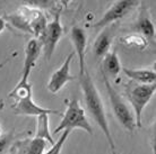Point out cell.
Masks as SVG:
<instances>
[{
	"label": "cell",
	"instance_id": "1",
	"mask_svg": "<svg viewBox=\"0 0 156 154\" xmlns=\"http://www.w3.org/2000/svg\"><path fill=\"white\" fill-rule=\"evenodd\" d=\"M78 79H79V83L82 87L87 112L92 116L94 122L98 124V126L100 127L104 137L108 141L109 147L111 150V154H117V147H115L114 139L112 136L111 129H110L108 119H106L104 104H103V100L100 96L98 90L96 89V85L94 83L93 79L90 77V72L86 70V72L83 75H78Z\"/></svg>",
	"mask_w": 156,
	"mask_h": 154
},
{
	"label": "cell",
	"instance_id": "2",
	"mask_svg": "<svg viewBox=\"0 0 156 154\" xmlns=\"http://www.w3.org/2000/svg\"><path fill=\"white\" fill-rule=\"evenodd\" d=\"M76 128L83 129L90 135H93V127L87 119L84 108L80 106V102L78 99L73 98L68 101L66 112L62 114V119L55 127L53 133L58 134L63 131L73 132Z\"/></svg>",
	"mask_w": 156,
	"mask_h": 154
},
{
	"label": "cell",
	"instance_id": "3",
	"mask_svg": "<svg viewBox=\"0 0 156 154\" xmlns=\"http://www.w3.org/2000/svg\"><path fill=\"white\" fill-rule=\"evenodd\" d=\"M102 77H103V82H104V85L106 88V92L109 96L110 104H111V108H112L115 119L126 131L133 133L135 131V128L137 127L136 119H135L133 110L127 105V102L122 99L120 93H118L117 90L112 87L110 79H108L104 73H102Z\"/></svg>",
	"mask_w": 156,
	"mask_h": 154
},
{
	"label": "cell",
	"instance_id": "4",
	"mask_svg": "<svg viewBox=\"0 0 156 154\" xmlns=\"http://www.w3.org/2000/svg\"><path fill=\"white\" fill-rule=\"evenodd\" d=\"M155 91V83H153V85H133L131 88L127 90V98L133 108L131 110H133L135 119H136L137 127L141 126L143 112L153 98Z\"/></svg>",
	"mask_w": 156,
	"mask_h": 154
},
{
	"label": "cell",
	"instance_id": "5",
	"mask_svg": "<svg viewBox=\"0 0 156 154\" xmlns=\"http://www.w3.org/2000/svg\"><path fill=\"white\" fill-rule=\"evenodd\" d=\"M62 34L63 28L61 22H60V12L58 10L55 14L53 19L51 20L50 23H48L45 32L40 41L41 45H42V52L44 53V58L47 61H49L52 58L57 44L59 43Z\"/></svg>",
	"mask_w": 156,
	"mask_h": 154
},
{
	"label": "cell",
	"instance_id": "6",
	"mask_svg": "<svg viewBox=\"0 0 156 154\" xmlns=\"http://www.w3.org/2000/svg\"><path fill=\"white\" fill-rule=\"evenodd\" d=\"M139 4V1L136 0H118L114 1L111 5V7L106 10L100 19L94 24V28H103L105 26H109L111 24L115 23L119 19L123 18L126 15H128L129 12L133 10L137 7V5Z\"/></svg>",
	"mask_w": 156,
	"mask_h": 154
},
{
	"label": "cell",
	"instance_id": "7",
	"mask_svg": "<svg viewBox=\"0 0 156 154\" xmlns=\"http://www.w3.org/2000/svg\"><path fill=\"white\" fill-rule=\"evenodd\" d=\"M74 59H75V52H71L66 58V60L63 61L62 65L52 73L47 85L48 90L51 93L59 92L68 82H71V81H74L76 79L70 72L71 62L74 61Z\"/></svg>",
	"mask_w": 156,
	"mask_h": 154
},
{
	"label": "cell",
	"instance_id": "8",
	"mask_svg": "<svg viewBox=\"0 0 156 154\" xmlns=\"http://www.w3.org/2000/svg\"><path fill=\"white\" fill-rule=\"evenodd\" d=\"M12 110L14 114L20 116H40L43 114L48 115H61L59 110L49 109V108L41 107L33 100V96H28L18 100H14L12 105Z\"/></svg>",
	"mask_w": 156,
	"mask_h": 154
},
{
	"label": "cell",
	"instance_id": "9",
	"mask_svg": "<svg viewBox=\"0 0 156 154\" xmlns=\"http://www.w3.org/2000/svg\"><path fill=\"white\" fill-rule=\"evenodd\" d=\"M70 39L75 49V55L78 58L79 75L86 72V47H87V35L82 27L74 26L70 31Z\"/></svg>",
	"mask_w": 156,
	"mask_h": 154
},
{
	"label": "cell",
	"instance_id": "10",
	"mask_svg": "<svg viewBox=\"0 0 156 154\" xmlns=\"http://www.w3.org/2000/svg\"><path fill=\"white\" fill-rule=\"evenodd\" d=\"M42 52V45L36 38H31L26 43L25 46V59H24V65H23V73H22V79L20 82L26 83L30 82V75H31L32 70L34 69L36 64L37 59L40 58Z\"/></svg>",
	"mask_w": 156,
	"mask_h": 154
},
{
	"label": "cell",
	"instance_id": "11",
	"mask_svg": "<svg viewBox=\"0 0 156 154\" xmlns=\"http://www.w3.org/2000/svg\"><path fill=\"white\" fill-rule=\"evenodd\" d=\"M121 71L137 85H153L156 81V72L153 69H128L122 68Z\"/></svg>",
	"mask_w": 156,
	"mask_h": 154
},
{
	"label": "cell",
	"instance_id": "12",
	"mask_svg": "<svg viewBox=\"0 0 156 154\" xmlns=\"http://www.w3.org/2000/svg\"><path fill=\"white\" fill-rule=\"evenodd\" d=\"M121 63L118 56L117 51H110L103 58V66H102V73L105 74L108 79H115L121 72Z\"/></svg>",
	"mask_w": 156,
	"mask_h": 154
},
{
	"label": "cell",
	"instance_id": "13",
	"mask_svg": "<svg viewBox=\"0 0 156 154\" xmlns=\"http://www.w3.org/2000/svg\"><path fill=\"white\" fill-rule=\"evenodd\" d=\"M48 143L40 139H30L20 142L15 147V154H43Z\"/></svg>",
	"mask_w": 156,
	"mask_h": 154
},
{
	"label": "cell",
	"instance_id": "14",
	"mask_svg": "<svg viewBox=\"0 0 156 154\" xmlns=\"http://www.w3.org/2000/svg\"><path fill=\"white\" fill-rule=\"evenodd\" d=\"M34 137L43 139L47 143H50L51 145H53L55 143L50 132V124H49V115L48 114H43V115L37 116V119H36V131Z\"/></svg>",
	"mask_w": 156,
	"mask_h": 154
},
{
	"label": "cell",
	"instance_id": "15",
	"mask_svg": "<svg viewBox=\"0 0 156 154\" xmlns=\"http://www.w3.org/2000/svg\"><path fill=\"white\" fill-rule=\"evenodd\" d=\"M135 28H136L137 33L147 41V43L154 41V38H155V26H154V24L149 17H147V16L140 17L137 22Z\"/></svg>",
	"mask_w": 156,
	"mask_h": 154
},
{
	"label": "cell",
	"instance_id": "16",
	"mask_svg": "<svg viewBox=\"0 0 156 154\" xmlns=\"http://www.w3.org/2000/svg\"><path fill=\"white\" fill-rule=\"evenodd\" d=\"M111 49V36L108 32H103L98 36V38L94 42V55L96 58H104L110 52Z\"/></svg>",
	"mask_w": 156,
	"mask_h": 154
},
{
	"label": "cell",
	"instance_id": "17",
	"mask_svg": "<svg viewBox=\"0 0 156 154\" xmlns=\"http://www.w3.org/2000/svg\"><path fill=\"white\" fill-rule=\"evenodd\" d=\"M121 42L129 47H136L139 50H144L147 46V41L139 34H129L121 38Z\"/></svg>",
	"mask_w": 156,
	"mask_h": 154
},
{
	"label": "cell",
	"instance_id": "18",
	"mask_svg": "<svg viewBox=\"0 0 156 154\" xmlns=\"http://www.w3.org/2000/svg\"><path fill=\"white\" fill-rule=\"evenodd\" d=\"M70 133L71 132H69V131H63V133L61 134V136H60V139H59L53 145H51L50 149L43 154H60L61 153L63 145H65V143H66L68 136L70 135Z\"/></svg>",
	"mask_w": 156,
	"mask_h": 154
},
{
	"label": "cell",
	"instance_id": "19",
	"mask_svg": "<svg viewBox=\"0 0 156 154\" xmlns=\"http://www.w3.org/2000/svg\"><path fill=\"white\" fill-rule=\"evenodd\" d=\"M12 139H14V135L12 133H7V134L0 136V154L5 153V151L7 150L8 146L10 145Z\"/></svg>",
	"mask_w": 156,
	"mask_h": 154
},
{
	"label": "cell",
	"instance_id": "20",
	"mask_svg": "<svg viewBox=\"0 0 156 154\" xmlns=\"http://www.w3.org/2000/svg\"><path fill=\"white\" fill-rule=\"evenodd\" d=\"M5 27H6V19L4 17H0V33L4 31Z\"/></svg>",
	"mask_w": 156,
	"mask_h": 154
},
{
	"label": "cell",
	"instance_id": "21",
	"mask_svg": "<svg viewBox=\"0 0 156 154\" xmlns=\"http://www.w3.org/2000/svg\"><path fill=\"white\" fill-rule=\"evenodd\" d=\"M2 135V132H1V126H0V136Z\"/></svg>",
	"mask_w": 156,
	"mask_h": 154
},
{
	"label": "cell",
	"instance_id": "22",
	"mask_svg": "<svg viewBox=\"0 0 156 154\" xmlns=\"http://www.w3.org/2000/svg\"><path fill=\"white\" fill-rule=\"evenodd\" d=\"M1 107H2V104H1V101H0V109H1Z\"/></svg>",
	"mask_w": 156,
	"mask_h": 154
}]
</instances>
